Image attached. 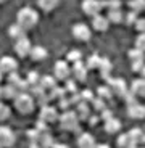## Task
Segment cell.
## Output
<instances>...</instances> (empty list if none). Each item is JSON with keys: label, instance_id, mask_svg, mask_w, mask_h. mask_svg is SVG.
I'll return each instance as SVG.
<instances>
[{"label": "cell", "instance_id": "1", "mask_svg": "<svg viewBox=\"0 0 145 148\" xmlns=\"http://www.w3.org/2000/svg\"><path fill=\"white\" fill-rule=\"evenodd\" d=\"M37 23H39L37 11L34 10V8H31V7H23L21 10L18 11V15H16V24L21 26L24 31L32 29Z\"/></svg>", "mask_w": 145, "mask_h": 148}, {"label": "cell", "instance_id": "2", "mask_svg": "<svg viewBox=\"0 0 145 148\" xmlns=\"http://www.w3.org/2000/svg\"><path fill=\"white\" fill-rule=\"evenodd\" d=\"M13 103H15V108L18 110V113H21V114H31V113L36 110V106H37L36 100L32 98V95H31L29 92L27 93H19V95L15 98Z\"/></svg>", "mask_w": 145, "mask_h": 148}, {"label": "cell", "instance_id": "3", "mask_svg": "<svg viewBox=\"0 0 145 148\" xmlns=\"http://www.w3.org/2000/svg\"><path fill=\"white\" fill-rule=\"evenodd\" d=\"M60 127L63 130H68V132H78L79 130V118L78 114H76V111H65V113H61L60 114Z\"/></svg>", "mask_w": 145, "mask_h": 148}, {"label": "cell", "instance_id": "4", "mask_svg": "<svg viewBox=\"0 0 145 148\" xmlns=\"http://www.w3.org/2000/svg\"><path fill=\"white\" fill-rule=\"evenodd\" d=\"M53 76L56 81H68L71 76V66L66 60H58L53 66Z\"/></svg>", "mask_w": 145, "mask_h": 148}, {"label": "cell", "instance_id": "5", "mask_svg": "<svg viewBox=\"0 0 145 148\" xmlns=\"http://www.w3.org/2000/svg\"><path fill=\"white\" fill-rule=\"evenodd\" d=\"M107 82H108V87L111 89L113 95H116V97L124 98V97H126V93L129 92V87H127L126 81H124V79H121V77H111L110 81H107Z\"/></svg>", "mask_w": 145, "mask_h": 148}, {"label": "cell", "instance_id": "6", "mask_svg": "<svg viewBox=\"0 0 145 148\" xmlns=\"http://www.w3.org/2000/svg\"><path fill=\"white\" fill-rule=\"evenodd\" d=\"M39 119L44 121L45 124H52V122L58 121L60 114H58V110L52 105H47V106H42L41 111H39Z\"/></svg>", "mask_w": 145, "mask_h": 148}, {"label": "cell", "instance_id": "7", "mask_svg": "<svg viewBox=\"0 0 145 148\" xmlns=\"http://www.w3.org/2000/svg\"><path fill=\"white\" fill-rule=\"evenodd\" d=\"M15 142V132L7 126H0V148H11Z\"/></svg>", "mask_w": 145, "mask_h": 148}, {"label": "cell", "instance_id": "8", "mask_svg": "<svg viewBox=\"0 0 145 148\" xmlns=\"http://www.w3.org/2000/svg\"><path fill=\"white\" fill-rule=\"evenodd\" d=\"M18 61H16V58H13V56H2L0 58V71L3 74H7V76H10V74H15L18 73Z\"/></svg>", "mask_w": 145, "mask_h": 148}, {"label": "cell", "instance_id": "9", "mask_svg": "<svg viewBox=\"0 0 145 148\" xmlns=\"http://www.w3.org/2000/svg\"><path fill=\"white\" fill-rule=\"evenodd\" d=\"M102 8H103V5H102L100 0H84L82 2V11L87 16H92V18L100 15Z\"/></svg>", "mask_w": 145, "mask_h": 148}, {"label": "cell", "instance_id": "10", "mask_svg": "<svg viewBox=\"0 0 145 148\" xmlns=\"http://www.w3.org/2000/svg\"><path fill=\"white\" fill-rule=\"evenodd\" d=\"M71 32H73L74 39L82 40V42H87L90 37H92V31H90V27L87 26V24H84V23H78V24H74L73 29H71Z\"/></svg>", "mask_w": 145, "mask_h": 148}, {"label": "cell", "instance_id": "11", "mask_svg": "<svg viewBox=\"0 0 145 148\" xmlns=\"http://www.w3.org/2000/svg\"><path fill=\"white\" fill-rule=\"evenodd\" d=\"M31 50H32V44L27 37H23L19 40L15 42V52L19 58H24V56H29Z\"/></svg>", "mask_w": 145, "mask_h": 148}, {"label": "cell", "instance_id": "12", "mask_svg": "<svg viewBox=\"0 0 145 148\" xmlns=\"http://www.w3.org/2000/svg\"><path fill=\"white\" fill-rule=\"evenodd\" d=\"M31 95H32V98L36 100V103L39 105V106H47L48 101H50V98H48V93L45 92L44 89H42L41 85H36V87H32L31 89Z\"/></svg>", "mask_w": 145, "mask_h": 148}, {"label": "cell", "instance_id": "13", "mask_svg": "<svg viewBox=\"0 0 145 148\" xmlns=\"http://www.w3.org/2000/svg\"><path fill=\"white\" fill-rule=\"evenodd\" d=\"M87 66L86 63H82V61H79V63L73 64L71 66V74H73V77H74L76 82H84L87 79Z\"/></svg>", "mask_w": 145, "mask_h": 148}, {"label": "cell", "instance_id": "14", "mask_svg": "<svg viewBox=\"0 0 145 148\" xmlns=\"http://www.w3.org/2000/svg\"><path fill=\"white\" fill-rule=\"evenodd\" d=\"M97 143H95V138H93L92 134H81L78 137V148H95Z\"/></svg>", "mask_w": 145, "mask_h": 148}, {"label": "cell", "instance_id": "15", "mask_svg": "<svg viewBox=\"0 0 145 148\" xmlns=\"http://www.w3.org/2000/svg\"><path fill=\"white\" fill-rule=\"evenodd\" d=\"M108 26H110V21H108L107 16L98 15L95 18H92V27L95 31H98V32H105L108 29Z\"/></svg>", "mask_w": 145, "mask_h": 148}, {"label": "cell", "instance_id": "16", "mask_svg": "<svg viewBox=\"0 0 145 148\" xmlns=\"http://www.w3.org/2000/svg\"><path fill=\"white\" fill-rule=\"evenodd\" d=\"M129 90L135 97H145V79H142V77L134 79L132 84H131V87H129Z\"/></svg>", "mask_w": 145, "mask_h": 148}, {"label": "cell", "instance_id": "17", "mask_svg": "<svg viewBox=\"0 0 145 148\" xmlns=\"http://www.w3.org/2000/svg\"><path fill=\"white\" fill-rule=\"evenodd\" d=\"M116 143H118L119 148H139V143L131 138L129 134H121L116 140Z\"/></svg>", "mask_w": 145, "mask_h": 148}, {"label": "cell", "instance_id": "18", "mask_svg": "<svg viewBox=\"0 0 145 148\" xmlns=\"http://www.w3.org/2000/svg\"><path fill=\"white\" fill-rule=\"evenodd\" d=\"M127 114L132 119H144L145 118V106L140 103H135L132 106H127Z\"/></svg>", "mask_w": 145, "mask_h": 148}, {"label": "cell", "instance_id": "19", "mask_svg": "<svg viewBox=\"0 0 145 148\" xmlns=\"http://www.w3.org/2000/svg\"><path fill=\"white\" fill-rule=\"evenodd\" d=\"M90 110H92V106H90L89 103H79L78 106H76V114H78L79 121H87V119L90 118Z\"/></svg>", "mask_w": 145, "mask_h": 148}, {"label": "cell", "instance_id": "20", "mask_svg": "<svg viewBox=\"0 0 145 148\" xmlns=\"http://www.w3.org/2000/svg\"><path fill=\"white\" fill-rule=\"evenodd\" d=\"M47 55H48V52L45 47H42V45H34L31 53H29V58H32L34 61H41V60L47 58Z\"/></svg>", "mask_w": 145, "mask_h": 148}, {"label": "cell", "instance_id": "21", "mask_svg": "<svg viewBox=\"0 0 145 148\" xmlns=\"http://www.w3.org/2000/svg\"><path fill=\"white\" fill-rule=\"evenodd\" d=\"M111 69H113V64H111V61L108 58H102V64H100V68H98V71H100V76H102V79H105V81H110V74H111Z\"/></svg>", "mask_w": 145, "mask_h": 148}, {"label": "cell", "instance_id": "22", "mask_svg": "<svg viewBox=\"0 0 145 148\" xmlns=\"http://www.w3.org/2000/svg\"><path fill=\"white\" fill-rule=\"evenodd\" d=\"M56 82L58 81L55 79V76H41V82H39V85H41L45 92H50V90H53L56 87Z\"/></svg>", "mask_w": 145, "mask_h": 148}, {"label": "cell", "instance_id": "23", "mask_svg": "<svg viewBox=\"0 0 145 148\" xmlns=\"http://www.w3.org/2000/svg\"><path fill=\"white\" fill-rule=\"evenodd\" d=\"M37 143L41 145V148H53L55 147V138H53V135L47 130V132L41 134Z\"/></svg>", "mask_w": 145, "mask_h": 148}, {"label": "cell", "instance_id": "24", "mask_svg": "<svg viewBox=\"0 0 145 148\" xmlns=\"http://www.w3.org/2000/svg\"><path fill=\"white\" fill-rule=\"evenodd\" d=\"M8 36H10L11 39H15V42H16V40H19V39H23V37H26V31L15 23V24H11V26L8 27Z\"/></svg>", "mask_w": 145, "mask_h": 148}, {"label": "cell", "instance_id": "25", "mask_svg": "<svg viewBox=\"0 0 145 148\" xmlns=\"http://www.w3.org/2000/svg\"><path fill=\"white\" fill-rule=\"evenodd\" d=\"M121 130V121L116 118H111L110 121L105 122V132L108 134H118Z\"/></svg>", "mask_w": 145, "mask_h": 148}, {"label": "cell", "instance_id": "26", "mask_svg": "<svg viewBox=\"0 0 145 148\" xmlns=\"http://www.w3.org/2000/svg\"><path fill=\"white\" fill-rule=\"evenodd\" d=\"M65 97H68L65 87H58V85H56L53 90L48 92V98H50V100H61V98H65Z\"/></svg>", "mask_w": 145, "mask_h": 148}, {"label": "cell", "instance_id": "27", "mask_svg": "<svg viewBox=\"0 0 145 148\" xmlns=\"http://www.w3.org/2000/svg\"><path fill=\"white\" fill-rule=\"evenodd\" d=\"M97 97H98V98H102V100H105V101L111 98L113 92H111V89L108 87V84L107 85H100V87L97 89Z\"/></svg>", "mask_w": 145, "mask_h": 148}, {"label": "cell", "instance_id": "28", "mask_svg": "<svg viewBox=\"0 0 145 148\" xmlns=\"http://www.w3.org/2000/svg\"><path fill=\"white\" fill-rule=\"evenodd\" d=\"M100 64H102V56H98V55H90L86 61L87 69H98Z\"/></svg>", "mask_w": 145, "mask_h": 148}, {"label": "cell", "instance_id": "29", "mask_svg": "<svg viewBox=\"0 0 145 148\" xmlns=\"http://www.w3.org/2000/svg\"><path fill=\"white\" fill-rule=\"evenodd\" d=\"M19 95V92L13 87V85H10V84H7L3 87V98H7V100H13L15 101V98Z\"/></svg>", "mask_w": 145, "mask_h": 148}, {"label": "cell", "instance_id": "30", "mask_svg": "<svg viewBox=\"0 0 145 148\" xmlns=\"http://www.w3.org/2000/svg\"><path fill=\"white\" fill-rule=\"evenodd\" d=\"M108 21L110 23H123L124 21V15L121 10H113V11H108L107 15Z\"/></svg>", "mask_w": 145, "mask_h": 148}, {"label": "cell", "instance_id": "31", "mask_svg": "<svg viewBox=\"0 0 145 148\" xmlns=\"http://www.w3.org/2000/svg\"><path fill=\"white\" fill-rule=\"evenodd\" d=\"M129 60L132 61V63H135V61H145V53L140 52V50H137V48H132V50H129Z\"/></svg>", "mask_w": 145, "mask_h": 148}, {"label": "cell", "instance_id": "32", "mask_svg": "<svg viewBox=\"0 0 145 148\" xmlns=\"http://www.w3.org/2000/svg\"><path fill=\"white\" fill-rule=\"evenodd\" d=\"M66 61L68 63H73V64L79 63V61H82V53L79 50H71L66 55Z\"/></svg>", "mask_w": 145, "mask_h": 148}, {"label": "cell", "instance_id": "33", "mask_svg": "<svg viewBox=\"0 0 145 148\" xmlns=\"http://www.w3.org/2000/svg\"><path fill=\"white\" fill-rule=\"evenodd\" d=\"M65 90H66L68 97L73 95V93H78V82L74 79H68L65 81Z\"/></svg>", "mask_w": 145, "mask_h": 148}, {"label": "cell", "instance_id": "34", "mask_svg": "<svg viewBox=\"0 0 145 148\" xmlns=\"http://www.w3.org/2000/svg\"><path fill=\"white\" fill-rule=\"evenodd\" d=\"M127 5H129L131 11H134V13H139V11L145 10V0H131Z\"/></svg>", "mask_w": 145, "mask_h": 148}, {"label": "cell", "instance_id": "35", "mask_svg": "<svg viewBox=\"0 0 145 148\" xmlns=\"http://www.w3.org/2000/svg\"><path fill=\"white\" fill-rule=\"evenodd\" d=\"M92 108L97 111V113H98V114H100L102 111H105L108 106H107V101H105V100H102V98L95 97V98H93V101H92Z\"/></svg>", "mask_w": 145, "mask_h": 148}, {"label": "cell", "instance_id": "36", "mask_svg": "<svg viewBox=\"0 0 145 148\" xmlns=\"http://www.w3.org/2000/svg\"><path fill=\"white\" fill-rule=\"evenodd\" d=\"M10 114H11L10 106H8L7 103H3V101H0V122L7 121V119L10 118Z\"/></svg>", "mask_w": 145, "mask_h": 148}, {"label": "cell", "instance_id": "37", "mask_svg": "<svg viewBox=\"0 0 145 148\" xmlns=\"http://www.w3.org/2000/svg\"><path fill=\"white\" fill-rule=\"evenodd\" d=\"M37 5H39V7H41L44 11H50V10H53V8L58 5V2H56V0H47V2H45V0H39Z\"/></svg>", "mask_w": 145, "mask_h": 148}, {"label": "cell", "instance_id": "38", "mask_svg": "<svg viewBox=\"0 0 145 148\" xmlns=\"http://www.w3.org/2000/svg\"><path fill=\"white\" fill-rule=\"evenodd\" d=\"M26 81H27V84L31 85V89H32V87H36V85H39V82H41V76H39V74L36 73V71H31V73L27 74Z\"/></svg>", "mask_w": 145, "mask_h": 148}, {"label": "cell", "instance_id": "39", "mask_svg": "<svg viewBox=\"0 0 145 148\" xmlns=\"http://www.w3.org/2000/svg\"><path fill=\"white\" fill-rule=\"evenodd\" d=\"M79 93H81V98H82L84 103H92L93 98H95V95H93V92L90 89H86V90H82V92H79Z\"/></svg>", "mask_w": 145, "mask_h": 148}, {"label": "cell", "instance_id": "40", "mask_svg": "<svg viewBox=\"0 0 145 148\" xmlns=\"http://www.w3.org/2000/svg\"><path fill=\"white\" fill-rule=\"evenodd\" d=\"M103 7L108 8V11H113V10H121V2L119 0H111V2H102Z\"/></svg>", "mask_w": 145, "mask_h": 148}, {"label": "cell", "instance_id": "41", "mask_svg": "<svg viewBox=\"0 0 145 148\" xmlns=\"http://www.w3.org/2000/svg\"><path fill=\"white\" fill-rule=\"evenodd\" d=\"M58 110H61L65 113V111H69L71 108V101H69V97H65V98H61V100H58Z\"/></svg>", "mask_w": 145, "mask_h": 148}, {"label": "cell", "instance_id": "42", "mask_svg": "<svg viewBox=\"0 0 145 148\" xmlns=\"http://www.w3.org/2000/svg\"><path fill=\"white\" fill-rule=\"evenodd\" d=\"M135 48L145 53V34H139L135 39Z\"/></svg>", "mask_w": 145, "mask_h": 148}, {"label": "cell", "instance_id": "43", "mask_svg": "<svg viewBox=\"0 0 145 148\" xmlns=\"http://www.w3.org/2000/svg\"><path fill=\"white\" fill-rule=\"evenodd\" d=\"M137 13H134V11H129V13H126L124 15V23L126 24H135L137 23Z\"/></svg>", "mask_w": 145, "mask_h": 148}, {"label": "cell", "instance_id": "44", "mask_svg": "<svg viewBox=\"0 0 145 148\" xmlns=\"http://www.w3.org/2000/svg\"><path fill=\"white\" fill-rule=\"evenodd\" d=\"M21 81V77H19V74L18 73H15V74H10V76H7V84H10V85H13L16 89V85H18V82Z\"/></svg>", "mask_w": 145, "mask_h": 148}, {"label": "cell", "instance_id": "45", "mask_svg": "<svg viewBox=\"0 0 145 148\" xmlns=\"http://www.w3.org/2000/svg\"><path fill=\"white\" fill-rule=\"evenodd\" d=\"M123 100L126 101V105H127V106H132V105H135V103H137V97H135L134 93H132V92L129 90V92L126 93V97H124Z\"/></svg>", "mask_w": 145, "mask_h": 148}, {"label": "cell", "instance_id": "46", "mask_svg": "<svg viewBox=\"0 0 145 148\" xmlns=\"http://www.w3.org/2000/svg\"><path fill=\"white\" fill-rule=\"evenodd\" d=\"M26 134H27V137H29V140H31V142H39V137H41V132H39V130H36V129H29Z\"/></svg>", "mask_w": 145, "mask_h": 148}, {"label": "cell", "instance_id": "47", "mask_svg": "<svg viewBox=\"0 0 145 148\" xmlns=\"http://www.w3.org/2000/svg\"><path fill=\"white\" fill-rule=\"evenodd\" d=\"M69 101H71V106H78L79 103H82V98H81V93H73L69 95Z\"/></svg>", "mask_w": 145, "mask_h": 148}, {"label": "cell", "instance_id": "48", "mask_svg": "<svg viewBox=\"0 0 145 148\" xmlns=\"http://www.w3.org/2000/svg\"><path fill=\"white\" fill-rule=\"evenodd\" d=\"M98 116H100V119H102V121H105V122H107V121H110V119L113 118V111L110 110V108H107V110H105V111H102V113H100Z\"/></svg>", "mask_w": 145, "mask_h": 148}, {"label": "cell", "instance_id": "49", "mask_svg": "<svg viewBox=\"0 0 145 148\" xmlns=\"http://www.w3.org/2000/svg\"><path fill=\"white\" fill-rule=\"evenodd\" d=\"M135 29L140 34H145V18H139L137 23H135Z\"/></svg>", "mask_w": 145, "mask_h": 148}, {"label": "cell", "instance_id": "50", "mask_svg": "<svg viewBox=\"0 0 145 148\" xmlns=\"http://www.w3.org/2000/svg\"><path fill=\"white\" fill-rule=\"evenodd\" d=\"M34 129H36V130H39L41 134H44V132H47V124H45L44 121H41V119H39V121H37V124H36V127H34Z\"/></svg>", "mask_w": 145, "mask_h": 148}, {"label": "cell", "instance_id": "51", "mask_svg": "<svg viewBox=\"0 0 145 148\" xmlns=\"http://www.w3.org/2000/svg\"><path fill=\"white\" fill-rule=\"evenodd\" d=\"M144 66H145V61H135V63H132V71L134 73H140Z\"/></svg>", "mask_w": 145, "mask_h": 148}, {"label": "cell", "instance_id": "52", "mask_svg": "<svg viewBox=\"0 0 145 148\" xmlns=\"http://www.w3.org/2000/svg\"><path fill=\"white\" fill-rule=\"evenodd\" d=\"M100 121H102V119H100V116H98V114H93V116H90V118H89V124H90V126H97Z\"/></svg>", "mask_w": 145, "mask_h": 148}, {"label": "cell", "instance_id": "53", "mask_svg": "<svg viewBox=\"0 0 145 148\" xmlns=\"http://www.w3.org/2000/svg\"><path fill=\"white\" fill-rule=\"evenodd\" d=\"M53 148H69V147H68L66 143H55V147H53Z\"/></svg>", "mask_w": 145, "mask_h": 148}, {"label": "cell", "instance_id": "54", "mask_svg": "<svg viewBox=\"0 0 145 148\" xmlns=\"http://www.w3.org/2000/svg\"><path fill=\"white\" fill-rule=\"evenodd\" d=\"M29 148H41V145H39L37 142H31V143H29Z\"/></svg>", "mask_w": 145, "mask_h": 148}, {"label": "cell", "instance_id": "55", "mask_svg": "<svg viewBox=\"0 0 145 148\" xmlns=\"http://www.w3.org/2000/svg\"><path fill=\"white\" fill-rule=\"evenodd\" d=\"M95 148H110V145H107V143H97Z\"/></svg>", "mask_w": 145, "mask_h": 148}, {"label": "cell", "instance_id": "56", "mask_svg": "<svg viewBox=\"0 0 145 148\" xmlns=\"http://www.w3.org/2000/svg\"><path fill=\"white\" fill-rule=\"evenodd\" d=\"M3 100V87H2V85H0V101Z\"/></svg>", "mask_w": 145, "mask_h": 148}, {"label": "cell", "instance_id": "57", "mask_svg": "<svg viewBox=\"0 0 145 148\" xmlns=\"http://www.w3.org/2000/svg\"><path fill=\"white\" fill-rule=\"evenodd\" d=\"M140 76H142V79H145V66L142 68V71H140Z\"/></svg>", "mask_w": 145, "mask_h": 148}, {"label": "cell", "instance_id": "58", "mask_svg": "<svg viewBox=\"0 0 145 148\" xmlns=\"http://www.w3.org/2000/svg\"><path fill=\"white\" fill-rule=\"evenodd\" d=\"M3 76H5V74L2 73V71H0V84H2V81H3Z\"/></svg>", "mask_w": 145, "mask_h": 148}, {"label": "cell", "instance_id": "59", "mask_svg": "<svg viewBox=\"0 0 145 148\" xmlns=\"http://www.w3.org/2000/svg\"><path fill=\"white\" fill-rule=\"evenodd\" d=\"M139 148H145V147H139Z\"/></svg>", "mask_w": 145, "mask_h": 148}]
</instances>
